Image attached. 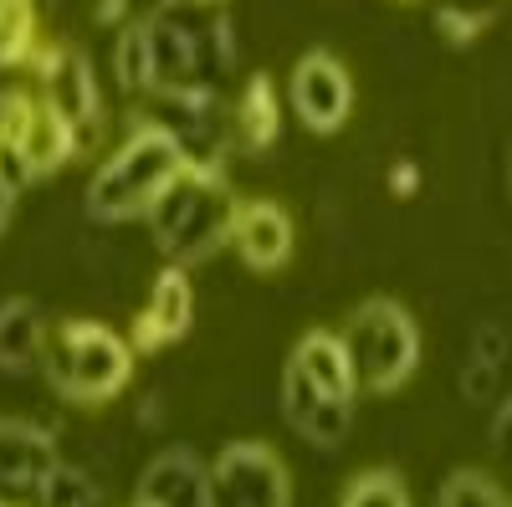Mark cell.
<instances>
[{"label":"cell","instance_id":"obj_8","mask_svg":"<svg viewBox=\"0 0 512 507\" xmlns=\"http://www.w3.org/2000/svg\"><path fill=\"white\" fill-rule=\"evenodd\" d=\"M62 461V446L26 415H0V507H36V487Z\"/></svg>","mask_w":512,"mask_h":507},{"label":"cell","instance_id":"obj_21","mask_svg":"<svg viewBox=\"0 0 512 507\" xmlns=\"http://www.w3.org/2000/svg\"><path fill=\"white\" fill-rule=\"evenodd\" d=\"M436 507H507V497H502V487H497L492 477H482V472H456V477H446Z\"/></svg>","mask_w":512,"mask_h":507},{"label":"cell","instance_id":"obj_2","mask_svg":"<svg viewBox=\"0 0 512 507\" xmlns=\"http://www.w3.org/2000/svg\"><path fill=\"white\" fill-rule=\"evenodd\" d=\"M185 169V154L169 144L164 134L134 123L93 169L88 180V216L98 226H134L144 221V210L154 205V195Z\"/></svg>","mask_w":512,"mask_h":507},{"label":"cell","instance_id":"obj_5","mask_svg":"<svg viewBox=\"0 0 512 507\" xmlns=\"http://www.w3.org/2000/svg\"><path fill=\"white\" fill-rule=\"evenodd\" d=\"M205 507H292L282 456L262 441H231L205 472Z\"/></svg>","mask_w":512,"mask_h":507},{"label":"cell","instance_id":"obj_27","mask_svg":"<svg viewBox=\"0 0 512 507\" xmlns=\"http://www.w3.org/2000/svg\"><path fill=\"white\" fill-rule=\"evenodd\" d=\"M11 205H16V195H11V190H0V231L11 226Z\"/></svg>","mask_w":512,"mask_h":507},{"label":"cell","instance_id":"obj_15","mask_svg":"<svg viewBox=\"0 0 512 507\" xmlns=\"http://www.w3.org/2000/svg\"><path fill=\"white\" fill-rule=\"evenodd\" d=\"M108 72H113V82H118V93H128V98H139V93L154 88V77H149V47H144L139 16L128 21V26H118L113 47H108Z\"/></svg>","mask_w":512,"mask_h":507},{"label":"cell","instance_id":"obj_13","mask_svg":"<svg viewBox=\"0 0 512 507\" xmlns=\"http://www.w3.org/2000/svg\"><path fill=\"white\" fill-rule=\"evenodd\" d=\"M292 369L303 374L318 395H333V400H354V395H359V374H354V359H349L344 333L313 328L303 344H297Z\"/></svg>","mask_w":512,"mask_h":507},{"label":"cell","instance_id":"obj_3","mask_svg":"<svg viewBox=\"0 0 512 507\" xmlns=\"http://www.w3.org/2000/svg\"><path fill=\"white\" fill-rule=\"evenodd\" d=\"M36 374H47V385L57 395H67L72 405H98V400H113L128 385V374H134V349L123 344L118 328L93 323V318L47 323Z\"/></svg>","mask_w":512,"mask_h":507},{"label":"cell","instance_id":"obj_28","mask_svg":"<svg viewBox=\"0 0 512 507\" xmlns=\"http://www.w3.org/2000/svg\"><path fill=\"white\" fill-rule=\"evenodd\" d=\"M88 507H113V502H108V497H103V492H98V497H93V502H88Z\"/></svg>","mask_w":512,"mask_h":507},{"label":"cell","instance_id":"obj_18","mask_svg":"<svg viewBox=\"0 0 512 507\" xmlns=\"http://www.w3.org/2000/svg\"><path fill=\"white\" fill-rule=\"evenodd\" d=\"M338 507H410V492H405V477L400 472L369 467V472L349 477L344 502H338Z\"/></svg>","mask_w":512,"mask_h":507},{"label":"cell","instance_id":"obj_25","mask_svg":"<svg viewBox=\"0 0 512 507\" xmlns=\"http://www.w3.org/2000/svg\"><path fill=\"white\" fill-rule=\"evenodd\" d=\"M93 21H98V26H128L134 16H128V0H98V6H93Z\"/></svg>","mask_w":512,"mask_h":507},{"label":"cell","instance_id":"obj_12","mask_svg":"<svg viewBox=\"0 0 512 507\" xmlns=\"http://www.w3.org/2000/svg\"><path fill=\"white\" fill-rule=\"evenodd\" d=\"M282 134V103L267 72H256L241 82V93L231 98V154H267Z\"/></svg>","mask_w":512,"mask_h":507},{"label":"cell","instance_id":"obj_11","mask_svg":"<svg viewBox=\"0 0 512 507\" xmlns=\"http://www.w3.org/2000/svg\"><path fill=\"white\" fill-rule=\"evenodd\" d=\"M195 318V282L185 267H164L139 308V349H159L169 338H185Z\"/></svg>","mask_w":512,"mask_h":507},{"label":"cell","instance_id":"obj_26","mask_svg":"<svg viewBox=\"0 0 512 507\" xmlns=\"http://www.w3.org/2000/svg\"><path fill=\"white\" fill-rule=\"evenodd\" d=\"M390 185H395L400 195H410V190L420 185V175H415V164H400V169H395V175H390Z\"/></svg>","mask_w":512,"mask_h":507},{"label":"cell","instance_id":"obj_7","mask_svg":"<svg viewBox=\"0 0 512 507\" xmlns=\"http://www.w3.org/2000/svg\"><path fill=\"white\" fill-rule=\"evenodd\" d=\"M287 103L308 134H338L354 113V82L349 67L333 52H308L287 77Z\"/></svg>","mask_w":512,"mask_h":507},{"label":"cell","instance_id":"obj_10","mask_svg":"<svg viewBox=\"0 0 512 507\" xmlns=\"http://www.w3.org/2000/svg\"><path fill=\"white\" fill-rule=\"evenodd\" d=\"M205 461L190 446H164L159 456L144 461L139 472V497L144 507H205Z\"/></svg>","mask_w":512,"mask_h":507},{"label":"cell","instance_id":"obj_14","mask_svg":"<svg viewBox=\"0 0 512 507\" xmlns=\"http://www.w3.org/2000/svg\"><path fill=\"white\" fill-rule=\"evenodd\" d=\"M41 338H47V318L26 298H6L0 303V374H36L41 359Z\"/></svg>","mask_w":512,"mask_h":507},{"label":"cell","instance_id":"obj_22","mask_svg":"<svg viewBox=\"0 0 512 507\" xmlns=\"http://www.w3.org/2000/svg\"><path fill=\"white\" fill-rule=\"evenodd\" d=\"M31 185H36V175H31L26 154L16 149V139H11V134H0V190H11V195H26Z\"/></svg>","mask_w":512,"mask_h":507},{"label":"cell","instance_id":"obj_24","mask_svg":"<svg viewBox=\"0 0 512 507\" xmlns=\"http://www.w3.org/2000/svg\"><path fill=\"white\" fill-rule=\"evenodd\" d=\"M487 410H492V451L507 456V436H512V395H502V400L487 405Z\"/></svg>","mask_w":512,"mask_h":507},{"label":"cell","instance_id":"obj_17","mask_svg":"<svg viewBox=\"0 0 512 507\" xmlns=\"http://www.w3.org/2000/svg\"><path fill=\"white\" fill-rule=\"evenodd\" d=\"M103 492V482L88 472V467H77V461H57V467L41 477L36 487V507H88L93 497Z\"/></svg>","mask_w":512,"mask_h":507},{"label":"cell","instance_id":"obj_1","mask_svg":"<svg viewBox=\"0 0 512 507\" xmlns=\"http://www.w3.org/2000/svg\"><path fill=\"white\" fill-rule=\"evenodd\" d=\"M231 216H236L231 169H190L185 164L144 210V226H149L154 251L169 267H195L226 246Z\"/></svg>","mask_w":512,"mask_h":507},{"label":"cell","instance_id":"obj_16","mask_svg":"<svg viewBox=\"0 0 512 507\" xmlns=\"http://www.w3.org/2000/svg\"><path fill=\"white\" fill-rule=\"evenodd\" d=\"M297 436H303L308 446L318 451H338L349 436H354V400H333V395H318L308 405V415L292 426Z\"/></svg>","mask_w":512,"mask_h":507},{"label":"cell","instance_id":"obj_30","mask_svg":"<svg viewBox=\"0 0 512 507\" xmlns=\"http://www.w3.org/2000/svg\"><path fill=\"white\" fill-rule=\"evenodd\" d=\"M134 507H144V502H134Z\"/></svg>","mask_w":512,"mask_h":507},{"label":"cell","instance_id":"obj_23","mask_svg":"<svg viewBox=\"0 0 512 507\" xmlns=\"http://www.w3.org/2000/svg\"><path fill=\"white\" fill-rule=\"evenodd\" d=\"M472 359H487V364H507V328L492 318V323H477L472 328Z\"/></svg>","mask_w":512,"mask_h":507},{"label":"cell","instance_id":"obj_4","mask_svg":"<svg viewBox=\"0 0 512 507\" xmlns=\"http://www.w3.org/2000/svg\"><path fill=\"white\" fill-rule=\"evenodd\" d=\"M344 344H349V359L359 374V390H374V395L405 385L420 364V328L390 298L359 303L349 328H344Z\"/></svg>","mask_w":512,"mask_h":507},{"label":"cell","instance_id":"obj_19","mask_svg":"<svg viewBox=\"0 0 512 507\" xmlns=\"http://www.w3.org/2000/svg\"><path fill=\"white\" fill-rule=\"evenodd\" d=\"M492 11H497V0H441L436 6V31L451 41V47H466V41L482 36Z\"/></svg>","mask_w":512,"mask_h":507},{"label":"cell","instance_id":"obj_9","mask_svg":"<svg viewBox=\"0 0 512 507\" xmlns=\"http://www.w3.org/2000/svg\"><path fill=\"white\" fill-rule=\"evenodd\" d=\"M226 246H236L251 272H277L292 257V216L277 200H236Z\"/></svg>","mask_w":512,"mask_h":507},{"label":"cell","instance_id":"obj_6","mask_svg":"<svg viewBox=\"0 0 512 507\" xmlns=\"http://www.w3.org/2000/svg\"><path fill=\"white\" fill-rule=\"evenodd\" d=\"M36 98L52 108L72 129H98L103 123V88L88 52L67 47V41H41L36 52Z\"/></svg>","mask_w":512,"mask_h":507},{"label":"cell","instance_id":"obj_29","mask_svg":"<svg viewBox=\"0 0 512 507\" xmlns=\"http://www.w3.org/2000/svg\"><path fill=\"white\" fill-rule=\"evenodd\" d=\"M11 6H16V0H0V16H6V11H11Z\"/></svg>","mask_w":512,"mask_h":507},{"label":"cell","instance_id":"obj_31","mask_svg":"<svg viewBox=\"0 0 512 507\" xmlns=\"http://www.w3.org/2000/svg\"><path fill=\"white\" fill-rule=\"evenodd\" d=\"M216 6H221V0H216Z\"/></svg>","mask_w":512,"mask_h":507},{"label":"cell","instance_id":"obj_20","mask_svg":"<svg viewBox=\"0 0 512 507\" xmlns=\"http://www.w3.org/2000/svg\"><path fill=\"white\" fill-rule=\"evenodd\" d=\"M502 395H507V364H487V359L466 354V364H461V400L472 410H487Z\"/></svg>","mask_w":512,"mask_h":507}]
</instances>
